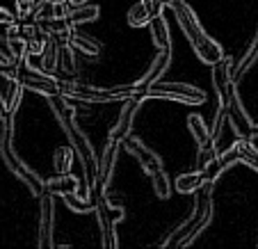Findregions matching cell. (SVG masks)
I'll use <instances>...</instances> for the list:
<instances>
[{
	"instance_id": "6da1fadb",
	"label": "cell",
	"mask_w": 258,
	"mask_h": 249,
	"mask_svg": "<svg viewBox=\"0 0 258 249\" xmlns=\"http://www.w3.org/2000/svg\"><path fill=\"white\" fill-rule=\"evenodd\" d=\"M160 3L174 12V16H176V21H178L180 30L185 32V37L190 39L195 53L199 55L206 64H215L219 57H222V48H219V44H215L208 34H204L201 25L197 23V16L192 14V10L187 7L185 0H160Z\"/></svg>"
},
{
	"instance_id": "7a4b0ae2",
	"label": "cell",
	"mask_w": 258,
	"mask_h": 249,
	"mask_svg": "<svg viewBox=\"0 0 258 249\" xmlns=\"http://www.w3.org/2000/svg\"><path fill=\"white\" fill-rule=\"evenodd\" d=\"M0 123H3V137H0V156H3V162H5V167L16 176V178H21V183H23V185L28 188V190L32 192L34 197L44 195V192H46L44 178H39V176L34 174V171H30L28 167H25L23 162L16 158L14 149H12V117H5Z\"/></svg>"
},
{
	"instance_id": "3957f363",
	"label": "cell",
	"mask_w": 258,
	"mask_h": 249,
	"mask_svg": "<svg viewBox=\"0 0 258 249\" xmlns=\"http://www.w3.org/2000/svg\"><path fill=\"white\" fill-rule=\"evenodd\" d=\"M210 213H213V204H210V185L204 183V190H201V188L197 190V206H195V215H192V220L185 222V224H180L169 240L160 242V247H185V244H192L195 235L208 224Z\"/></svg>"
},
{
	"instance_id": "277c9868",
	"label": "cell",
	"mask_w": 258,
	"mask_h": 249,
	"mask_svg": "<svg viewBox=\"0 0 258 249\" xmlns=\"http://www.w3.org/2000/svg\"><path fill=\"white\" fill-rule=\"evenodd\" d=\"M59 94L71 98L73 103H112V101H123L128 96H135V87H117V89H96L87 87V85L78 83V80H59Z\"/></svg>"
},
{
	"instance_id": "5b68a950",
	"label": "cell",
	"mask_w": 258,
	"mask_h": 249,
	"mask_svg": "<svg viewBox=\"0 0 258 249\" xmlns=\"http://www.w3.org/2000/svg\"><path fill=\"white\" fill-rule=\"evenodd\" d=\"M123 144H126L128 153H133V156H135V160L140 162V167L146 171V176L151 178V185H153L156 197L167 199V197H169V192H171V185H169V181H167V174H165V169H162L160 158H158L153 151H149L144 144L131 140V137H126V140H123Z\"/></svg>"
},
{
	"instance_id": "8992f818",
	"label": "cell",
	"mask_w": 258,
	"mask_h": 249,
	"mask_svg": "<svg viewBox=\"0 0 258 249\" xmlns=\"http://www.w3.org/2000/svg\"><path fill=\"white\" fill-rule=\"evenodd\" d=\"M144 98H169V101H178L185 105H201L204 103V94L192 85L183 83H160L156 80L153 85L144 89Z\"/></svg>"
},
{
	"instance_id": "52a82bcc",
	"label": "cell",
	"mask_w": 258,
	"mask_h": 249,
	"mask_svg": "<svg viewBox=\"0 0 258 249\" xmlns=\"http://www.w3.org/2000/svg\"><path fill=\"white\" fill-rule=\"evenodd\" d=\"M94 213H96L98 226H101V235H103V247H117V233H114V226L117 222L123 220V208L112 206L107 201V197L103 192H96V206H94Z\"/></svg>"
},
{
	"instance_id": "ba28073f",
	"label": "cell",
	"mask_w": 258,
	"mask_h": 249,
	"mask_svg": "<svg viewBox=\"0 0 258 249\" xmlns=\"http://www.w3.org/2000/svg\"><path fill=\"white\" fill-rule=\"evenodd\" d=\"M14 78L23 89H32V92L41 94V96H46V98L59 94V80L55 78V76H48V74H44V71H34V69L25 67L23 59L16 64Z\"/></svg>"
},
{
	"instance_id": "9c48e42d",
	"label": "cell",
	"mask_w": 258,
	"mask_h": 249,
	"mask_svg": "<svg viewBox=\"0 0 258 249\" xmlns=\"http://www.w3.org/2000/svg\"><path fill=\"white\" fill-rule=\"evenodd\" d=\"M219 105L224 108V117L231 121L235 135L249 137V140H256V137H258V126H253V121L249 119V114L244 112V108H242V103H240V96H238V92H235V87L229 92L226 101H222Z\"/></svg>"
},
{
	"instance_id": "30bf717a",
	"label": "cell",
	"mask_w": 258,
	"mask_h": 249,
	"mask_svg": "<svg viewBox=\"0 0 258 249\" xmlns=\"http://www.w3.org/2000/svg\"><path fill=\"white\" fill-rule=\"evenodd\" d=\"M210 67H213V87L219 96V103H222V101H226L229 92L235 87L233 85V64H231V57L222 55V57L215 64H210Z\"/></svg>"
},
{
	"instance_id": "8fae6325",
	"label": "cell",
	"mask_w": 258,
	"mask_h": 249,
	"mask_svg": "<svg viewBox=\"0 0 258 249\" xmlns=\"http://www.w3.org/2000/svg\"><path fill=\"white\" fill-rule=\"evenodd\" d=\"M21 94H23V87L16 83L14 76L0 74V105H3L5 117H14L16 108L21 103Z\"/></svg>"
},
{
	"instance_id": "7c38bea8",
	"label": "cell",
	"mask_w": 258,
	"mask_h": 249,
	"mask_svg": "<svg viewBox=\"0 0 258 249\" xmlns=\"http://www.w3.org/2000/svg\"><path fill=\"white\" fill-rule=\"evenodd\" d=\"M162 12H165V5L160 0H140L128 12V23H131V28H146Z\"/></svg>"
},
{
	"instance_id": "4fadbf2b",
	"label": "cell",
	"mask_w": 258,
	"mask_h": 249,
	"mask_svg": "<svg viewBox=\"0 0 258 249\" xmlns=\"http://www.w3.org/2000/svg\"><path fill=\"white\" fill-rule=\"evenodd\" d=\"M137 108H140V96H128L123 98V105H121V112H119V119L117 123L112 126L110 131V142H123L131 133V123H133V117H135Z\"/></svg>"
},
{
	"instance_id": "5bb4252c",
	"label": "cell",
	"mask_w": 258,
	"mask_h": 249,
	"mask_svg": "<svg viewBox=\"0 0 258 249\" xmlns=\"http://www.w3.org/2000/svg\"><path fill=\"white\" fill-rule=\"evenodd\" d=\"M34 23L39 25V30L50 37L57 46H67L69 44V37H71V30L76 25H71L69 19H59V16H48V19H37Z\"/></svg>"
},
{
	"instance_id": "9a60e30c",
	"label": "cell",
	"mask_w": 258,
	"mask_h": 249,
	"mask_svg": "<svg viewBox=\"0 0 258 249\" xmlns=\"http://www.w3.org/2000/svg\"><path fill=\"white\" fill-rule=\"evenodd\" d=\"M41 204V220H39V247H53V195L44 192L39 195Z\"/></svg>"
},
{
	"instance_id": "2e32d148",
	"label": "cell",
	"mask_w": 258,
	"mask_h": 249,
	"mask_svg": "<svg viewBox=\"0 0 258 249\" xmlns=\"http://www.w3.org/2000/svg\"><path fill=\"white\" fill-rule=\"evenodd\" d=\"M167 64H169V48H165V50H160V53H158V57L153 59V64L151 67H149V71H146L144 76H142L140 80H137L135 85H133V87H135V96H144V89L149 87V85H153L156 83L158 78H160L162 76V71H165L167 69Z\"/></svg>"
},
{
	"instance_id": "e0dca14e",
	"label": "cell",
	"mask_w": 258,
	"mask_h": 249,
	"mask_svg": "<svg viewBox=\"0 0 258 249\" xmlns=\"http://www.w3.org/2000/svg\"><path fill=\"white\" fill-rule=\"evenodd\" d=\"M117 142H107V147L103 149L101 158H98V174H96V192H103L112 176V167H114V158H117Z\"/></svg>"
},
{
	"instance_id": "ac0fdd59",
	"label": "cell",
	"mask_w": 258,
	"mask_h": 249,
	"mask_svg": "<svg viewBox=\"0 0 258 249\" xmlns=\"http://www.w3.org/2000/svg\"><path fill=\"white\" fill-rule=\"evenodd\" d=\"M69 48L76 50V53H83L87 57H98L103 50L101 41H96L94 37H87V34H80L78 32V25L71 30V37H69Z\"/></svg>"
},
{
	"instance_id": "d6986e66",
	"label": "cell",
	"mask_w": 258,
	"mask_h": 249,
	"mask_svg": "<svg viewBox=\"0 0 258 249\" xmlns=\"http://www.w3.org/2000/svg\"><path fill=\"white\" fill-rule=\"evenodd\" d=\"M46 183V192L48 195H57V197H64V195H71V192H78V185H80V178L71 174H55L53 178H48Z\"/></svg>"
},
{
	"instance_id": "ffe728a7",
	"label": "cell",
	"mask_w": 258,
	"mask_h": 249,
	"mask_svg": "<svg viewBox=\"0 0 258 249\" xmlns=\"http://www.w3.org/2000/svg\"><path fill=\"white\" fill-rule=\"evenodd\" d=\"M231 147H233L235 156H238V162H244V165H249L251 169L258 171V149H256V144H253V140L235 135Z\"/></svg>"
},
{
	"instance_id": "44dd1931",
	"label": "cell",
	"mask_w": 258,
	"mask_h": 249,
	"mask_svg": "<svg viewBox=\"0 0 258 249\" xmlns=\"http://www.w3.org/2000/svg\"><path fill=\"white\" fill-rule=\"evenodd\" d=\"M59 48L62 46H57L53 39H46L44 44V50H41V71L48 76H55L57 74V67H59Z\"/></svg>"
},
{
	"instance_id": "7402d4cb",
	"label": "cell",
	"mask_w": 258,
	"mask_h": 249,
	"mask_svg": "<svg viewBox=\"0 0 258 249\" xmlns=\"http://www.w3.org/2000/svg\"><path fill=\"white\" fill-rule=\"evenodd\" d=\"M57 80H78L76 76V62H73V53L69 46H62L59 48V67H57V74H55Z\"/></svg>"
},
{
	"instance_id": "603a6c76",
	"label": "cell",
	"mask_w": 258,
	"mask_h": 249,
	"mask_svg": "<svg viewBox=\"0 0 258 249\" xmlns=\"http://www.w3.org/2000/svg\"><path fill=\"white\" fill-rule=\"evenodd\" d=\"M174 183L180 195H192V192H197L199 188H204V174H201V169L185 171V174H180Z\"/></svg>"
},
{
	"instance_id": "cb8c5ba5",
	"label": "cell",
	"mask_w": 258,
	"mask_h": 249,
	"mask_svg": "<svg viewBox=\"0 0 258 249\" xmlns=\"http://www.w3.org/2000/svg\"><path fill=\"white\" fill-rule=\"evenodd\" d=\"M149 32H151V39L156 44V48H160V50L169 48V30H167V19L162 14L156 16L149 23Z\"/></svg>"
},
{
	"instance_id": "d4e9b609",
	"label": "cell",
	"mask_w": 258,
	"mask_h": 249,
	"mask_svg": "<svg viewBox=\"0 0 258 249\" xmlns=\"http://www.w3.org/2000/svg\"><path fill=\"white\" fill-rule=\"evenodd\" d=\"M53 160H55V174H69L73 160H76V151H73L71 144L69 147H57Z\"/></svg>"
},
{
	"instance_id": "484cf974",
	"label": "cell",
	"mask_w": 258,
	"mask_h": 249,
	"mask_svg": "<svg viewBox=\"0 0 258 249\" xmlns=\"http://www.w3.org/2000/svg\"><path fill=\"white\" fill-rule=\"evenodd\" d=\"M96 16H98V7L83 3V5L73 7V12L69 14V21H71V25H80L87 23V21H96Z\"/></svg>"
},
{
	"instance_id": "4316f807",
	"label": "cell",
	"mask_w": 258,
	"mask_h": 249,
	"mask_svg": "<svg viewBox=\"0 0 258 249\" xmlns=\"http://www.w3.org/2000/svg\"><path fill=\"white\" fill-rule=\"evenodd\" d=\"M187 128H190V133L195 135V140L199 142V144H204L206 140H213V137H210V128H206L201 114H190V117H187Z\"/></svg>"
},
{
	"instance_id": "83f0119b",
	"label": "cell",
	"mask_w": 258,
	"mask_h": 249,
	"mask_svg": "<svg viewBox=\"0 0 258 249\" xmlns=\"http://www.w3.org/2000/svg\"><path fill=\"white\" fill-rule=\"evenodd\" d=\"M62 199H64V204H67L71 210H76V213H92L94 206H96V199H80L76 192L64 195Z\"/></svg>"
},
{
	"instance_id": "f1b7e54d",
	"label": "cell",
	"mask_w": 258,
	"mask_h": 249,
	"mask_svg": "<svg viewBox=\"0 0 258 249\" xmlns=\"http://www.w3.org/2000/svg\"><path fill=\"white\" fill-rule=\"evenodd\" d=\"M217 158V149H215V142L213 140H206L204 144H199V153H197V167H206L210 160Z\"/></svg>"
},
{
	"instance_id": "f546056e",
	"label": "cell",
	"mask_w": 258,
	"mask_h": 249,
	"mask_svg": "<svg viewBox=\"0 0 258 249\" xmlns=\"http://www.w3.org/2000/svg\"><path fill=\"white\" fill-rule=\"evenodd\" d=\"M256 55H258V32H256V37L251 39V44L247 46V53H244V57L240 59L238 67L233 69V76H235V74H240V71H244V69H247L249 64L253 62V59H256Z\"/></svg>"
},
{
	"instance_id": "4dcf8cb0",
	"label": "cell",
	"mask_w": 258,
	"mask_h": 249,
	"mask_svg": "<svg viewBox=\"0 0 258 249\" xmlns=\"http://www.w3.org/2000/svg\"><path fill=\"white\" fill-rule=\"evenodd\" d=\"M222 165H219V158H215V160H210L206 167H201V174H204V183H208V185H213L215 181H217V176L222 174Z\"/></svg>"
},
{
	"instance_id": "1f68e13d",
	"label": "cell",
	"mask_w": 258,
	"mask_h": 249,
	"mask_svg": "<svg viewBox=\"0 0 258 249\" xmlns=\"http://www.w3.org/2000/svg\"><path fill=\"white\" fill-rule=\"evenodd\" d=\"M7 48H10L12 57L16 59V62H21L25 55V41L21 39V37H7Z\"/></svg>"
},
{
	"instance_id": "d6a6232c",
	"label": "cell",
	"mask_w": 258,
	"mask_h": 249,
	"mask_svg": "<svg viewBox=\"0 0 258 249\" xmlns=\"http://www.w3.org/2000/svg\"><path fill=\"white\" fill-rule=\"evenodd\" d=\"M14 21H19V19H16V12L10 10V7L0 5V25H3V28H7V25H12Z\"/></svg>"
},
{
	"instance_id": "836d02e7",
	"label": "cell",
	"mask_w": 258,
	"mask_h": 249,
	"mask_svg": "<svg viewBox=\"0 0 258 249\" xmlns=\"http://www.w3.org/2000/svg\"><path fill=\"white\" fill-rule=\"evenodd\" d=\"M69 3H73V5L78 7V5H83V3H87V0H69Z\"/></svg>"
},
{
	"instance_id": "e575fe53",
	"label": "cell",
	"mask_w": 258,
	"mask_h": 249,
	"mask_svg": "<svg viewBox=\"0 0 258 249\" xmlns=\"http://www.w3.org/2000/svg\"><path fill=\"white\" fill-rule=\"evenodd\" d=\"M3 119H5V112H3V105H0V121H3Z\"/></svg>"
},
{
	"instance_id": "d590c367",
	"label": "cell",
	"mask_w": 258,
	"mask_h": 249,
	"mask_svg": "<svg viewBox=\"0 0 258 249\" xmlns=\"http://www.w3.org/2000/svg\"><path fill=\"white\" fill-rule=\"evenodd\" d=\"M0 37H5V28L3 25H0Z\"/></svg>"
}]
</instances>
